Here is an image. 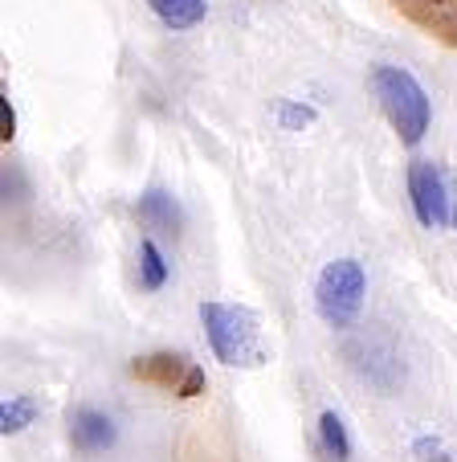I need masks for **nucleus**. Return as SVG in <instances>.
<instances>
[{
	"label": "nucleus",
	"instance_id": "3",
	"mask_svg": "<svg viewBox=\"0 0 457 462\" xmlns=\"http://www.w3.org/2000/svg\"><path fill=\"white\" fill-rule=\"evenodd\" d=\"M363 295H368V274H363V262L355 258L327 262L315 282V307L331 328H352L363 311Z\"/></svg>",
	"mask_w": 457,
	"mask_h": 462
},
{
	"label": "nucleus",
	"instance_id": "12",
	"mask_svg": "<svg viewBox=\"0 0 457 462\" xmlns=\"http://www.w3.org/2000/svg\"><path fill=\"white\" fill-rule=\"evenodd\" d=\"M278 123H282V131H302V127H311L315 119H319V111L306 103H298V98H278Z\"/></svg>",
	"mask_w": 457,
	"mask_h": 462
},
{
	"label": "nucleus",
	"instance_id": "7",
	"mask_svg": "<svg viewBox=\"0 0 457 462\" xmlns=\"http://www.w3.org/2000/svg\"><path fill=\"white\" fill-rule=\"evenodd\" d=\"M135 213H139V221H143L151 234H168V237L180 234L184 213H180V201H176L168 189H147L143 197H139Z\"/></svg>",
	"mask_w": 457,
	"mask_h": 462
},
{
	"label": "nucleus",
	"instance_id": "13",
	"mask_svg": "<svg viewBox=\"0 0 457 462\" xmlns=\"http://www.w3.org/2000/svg\"><path fill=\"white\" fill-rule=\"evenodd\" d=\"M413 450L421 454V462H453V458H449V450H445V446H441V438H429V434H425V438H416V442H413Z\"/></svg>",
	"mask_w": 457,
	"mask_h": 462
},
{
	"label": "nucleus",
	"instance_id": "11",
	"mask_svg": "<svg viewBox=\"0 0 457 462\" xmlns=\"http://www.w3.org/2000/svg\"><path fill=\"white\" fill-rule=\"evenodd\" d=\"M319 434H323V450H327L335 462L352 458V438H347V426H343V418H339L335 410H327L319 418Z\"/></svg>",
	"mask_w": 457,
	"mask_h": 462
},
{
	"label": "nucleus",
	"instance_id": "1",
	"mask_svg": "<svg viewBox=\"0 0 457 462\" xmlns=\"http://www.w3.org/2000/svg\"><path fill=\"white\" fill-rule=\"evenodd\" d=\"M200 323H205L208 348L229 368H261L270 356L261 340V319L250 307L233 303H200Z\"/></svg>",
	"mask_w": 457,
	"mask_h": 462
},
{
	"label": "nucleus",
	"instance_id": "5",
	"mask_svg": "<svg viewBox=\"0 0 457 462\" xmlns=\"http://www.w3.org/2000/svg\"><path fill=\"white\" fill-rule=\"evenodd\" d=\"M131 373H135L139 381L156 384V389L176 393V397H200V393L208 389L205 368L192 365V360H184V356H176V352H156V356L135 360Z\"/></svg>",
	"mask_w": 457,
	"mask_h": 462
},
{
	"label": "nucleus",
	"instance_id": "6",
	"mask_svg": "<svg viewBox=\"0 0 457 462\" xmlns=\"http://www.w3.org/2000/svg\"><path fill=\"white\" fill-rule=\"evenodd\" d=\"M114 438H119V430H114L111 413L90 410V405H82V410L69 413V442L78 446L82 454H103V450H111Z\"/></svg>",
	"mask_w": 457,
	"mask_h": 462
},
{
	"label": "nucleus",
	"instance_id": "10",
	"mask_svg": "<svg viewBox=\"0 0 457 462\" xmlns=\"http://www.w3.org/2000/svg\"><path fill=\"white\" fill-rule=\"evenodd\" d=\"M37 413H41L37 397H29V393H17V397H9V402L0 405V434L13 438V434H21V430H29Z\"/></svg>",
	"mask_w": 457,
	"mask_h": 462
},
{
	"label": "nucleus",
	"instance_id": "2",
	"mask_svg": "<svg viewBox=\"0 0 457 462\" xmlns=\"http://www.w3.org/2000/svg\"><path fill=\"white\" fill-rule=\"evenodd\" d=\"M371 90H376L388 123L397 127V135L408 148H416L433 123V103H429V95H425V87L405 66H376V70H371Z\"/></svg>",
	"mask_w": 457,
	"mask_h": 462
},
{
	"label": "nucleus",
	"instance_id": "9",
	"mask_svg": "<svg viewBox=\"0 0 457 462\" xmlns=\"http://www.w3.org/2000/svg\"><path fill=\"white\" fill-rule=\"evenodd\" d=\"M168 279H172L168 258L160 254V245L151 242V237H143V242H139V287L160 291V287H168Z\"/></svg>",
	"mask_w": 457,
	"mask_h": 462
},
{
	"label": "nucleus",
	"instance_id": "14",
	"mask_svg": "<svg viewBox=\"0 0 457 462\" xmlns=\"http://www.w3.org/2000/svg\"><path fill=\"white\" fill-rule=\"evenodd\" d=\"M13 135H17V111H13L9 95H0V140L9 143Z\"/></svg>",
	"mask_w": 457,
	"mask_h": 462
},
{
	"label": "nucleus",
	"instance_id": "8",
	"mask_svg": "<svg viewBox=\"0 0 457 462\" xmlns=\"http://www.w3.org/2000/svg\"><path fill=\"white\" fill-rule=\"evenodd\" d=\"M147 9L160 17V25L176 29V33H184V29H197L200 21L208 17V5H205V0H147Z\"/></svg>",
	"mask_w": 457,
	"mask_h": 462
},
{
	"label": "nucleus",
	"instance_id": "4",
	"mask_svg": "<svg viewBox=\"0 0 457 462\" xmlns=\"http://www.w3.org/2000/svg\"><path fill=\"white\" fill-rule=\"evenodd\" d=\"M408 201L425 229H441L453 221V197H449L445 172L433 160H413L408 164Z\"/></svg>",
	"mask_w": 457,
	"mask_h": 462
}]
</instances>
